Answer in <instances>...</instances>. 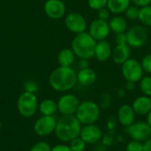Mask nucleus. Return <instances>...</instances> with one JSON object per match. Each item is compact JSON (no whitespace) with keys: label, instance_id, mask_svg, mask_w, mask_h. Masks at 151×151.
Instances as JSON below:
<instances>
[{"label":"nucleus","instance_id":"obj_24","mask_svg":"<svg viewBox=\"0 0 151 151\" xmlns=\"http://www.w3.org/2000/svg\"><path fill=\"white\" fill-rule=\"evenodd\" d=\"M138 19L144 27H151V5L140 7Z\"/></svg>","mask_w":151,"mask_h":151},{"label":"nucleus","instance_id":"obj_21","mask_svg":"<svg viewBox=\"0 0 151 151\" xmlns=\"http://www.w3.org/2000/svg\"><path fill=\"white\" fill-rule=\"evenodd\" d=\"M131 0H108L107 8L111 13L115 15H120L125 13L127 9L131 5Z\"/></svg>","mask_w":151,"mask_h":151},{"label":"nucleus","instance_id":"obj_19","mask_svg":"<svg viewBox=\"0 0 151 151\" xmlns=\"http://www.w3.org/2000/svg\"><path fill=\"white\" fill-rule=\"evenodd\" d=\"M96 73L90 67L80 69V71L77 73V82L83 87L92 86L96 82Z\"/></svg>","mask_w":151,"mask_h":151},{"label":"nucleus","instance_id":"obj_27","mask_svg":"<svg viewBox=\"0 0 151 151\" xmlns=\"http://www.w3.org/2000/svg\"><path fill=\"white\" fill-rule=\"evenodd\" d=\"M139 10H140V7L134 5H134H130L127 9V11L125 12V15L130 20L138 19V17H139Z\"/></svg>","mask_w":151,"mask_h":151},{"label":"nucleus","instance_id":"obj_29","mask_svg":"<svg viewBox=\"0 0 151 151\" xmlns=\"http://www.w3.org/2000/svg\"><path fill=\"white\" fill-rule=\"evenodd\" d=\"M126 151H143V142L132 140L127 143Z\"/></svg>","mask_w":151,"mask_h":151},{"label":"nucleus","instance_id":"obj_18","mask_svg":"<svg viewBox=\"0 0 151 151\" xmlns=\"http://www.w3.org/2000/svg\"><path fill=\"white\" fill-rule=\"evenodd\" d=\"M132 107L136 115H148L151 111V97L144 95L136 97L133 102Z\"/></svg>","mask_w":151,"mask_h":151},{"label":"nucleus","instance_id":"obj_32","mask_svg":"<svg viewBox=\"0 0 151 151\" xmlns=\"http://www.w3.org/2000/svg\"><path fill=\"white\" fill-rule=\"evenodd\" d=\"M111 13L107 7L102 8V9L97 11V18L100 19H103V20L108 21L109 19H111Z\"/></svg>","mask_w":151,"mask_h":151},{"label":"nucleus","instance_id":"obj_42","mask_svg":"<svg viewBox=\"0 0 151 151\" xmlns=\"http://www.w3.org/2000/svg\"><path fill=\"white\" fill-rule=\"evenodd\" d=\"M150 50H151V42H150Z\"/></svg>","mask_w":151,"mask_h":151},{"label":"nucleus","instance_id":"obj_34","mask_svg":"<svg viewBox=\"0 0 151 151\" xmlns=\"http://www.w3.org/2000/svg\"><path fill=\"white\" fill-rule=\"evenodd\" d=\"M116 43L117 44H127V33H121L116 35L115 38Z\"/></svg>","mask_w":151,"mask_h":151},{"label":"nucleus","instance_id":"obj_13","mask_svg":"<svg viewBox=\"0 0 151 151\" xmlns=\"http://www.w3.org/2000/svg\"><path fill=\"white\" fill-rule=\"evenodd\" d=\"M80 137L87 144H96L103 137V132L99 127L95 124L85 125L81 127Z\"/></svg>","mask_w":151,"mask_h":151},{"label":"nucleus","instance_id":"obj_14","mask_svg":"<svg viewBox=\"0 0 151 151\" xmlns=\"http://www.w3.org/2000/svg\"><path fill=\"white\" fill-rule=\"evenodd\" d=\"M44 12L50 19H59L65 16L66 7L63 0H47L44 4Z\"/></svg>","mask_w":151,"mask_h":151},{"label":"nucleus","instance_id":"obj_8","mask_svg":"<svg viewBox=\"0 0 151 151\" xmlns=\"http://www.w3.org/2000/svg\"><path fill=\"white\" fill-rule=\"evenodd\" d=\"M126 132L133 140L142 142H144L151 137V127L144 121L134 122L131 126L126 127Z\"/></svg>","mask_w":151,"mask_h":151},{"label":"nucleus","instance_id":"obj_38","mask_svg":"<svg viewBox=\"0 0 151 151\" xmlns=\"http://www.w3.org/2000/svg\"><path fill=\"white\" fill-rule=\"evenodd\" d=\"M143 151H151V137L143 142Z\"/></svg>","mask_w":151,"mask_h":151},{"label":"nucleus","instance_id":"obj_33","mask_svg":"<svg viewBox=\"0 0 151 151\" xmlns=\"http://www.w3.org/2000/svg\"><path fill=\"white\" fill-rule=\"evenodd\" d=\"M24 88L26 92H29V93H33L35 94L37 89H38V85L36 82L33 81H28L25 83L24 85Z\"/></svg>","mask_w":151,"mask_h":151},{"label":"nucleus","instance_id":"obj_31","mask_svg":"<svg viewBox=\"0 0 151 151\" xmlns=\"http://www.w3.org/2000/svg\"><path fill=\"white\" fill-rule=\"evenodd\" d=\"M142 69L145 73L151 74V53L147 54L143 57V58L141 61Z\"/></svg>","mask_w":151,"mask_h":151},{"label":"nucleus","instance_id":"obj_7","mask_svg":"<svg viewBox=\"0 0 151 151\" xmlns=\"http://www.w3.org/2000/svg\"><path fill=\"white\" fill-rule=\"evenodd\" d=\"M127 44L131 48H141L148 41L149 32L143 25H135L127 32Z\"/></svg>","mask_w":151,"mask_h":151},{"label":"nucleus","instance_id":"obj_22","mask_svg":"<svg viewBox=\"0 0 151 151\" xmlns=\"http://www.w3.org/2000/svg\"><path fill=\"white\" fill-rule=\"evenodd\" d=\"M38 110L42 116H54L58 111V104L52 99H44L39 104Z\"/></svg>","mask_w":151,"mask_h":151},{"label":"nucleus","instance_id":"obj_16","mask_svg":"<svg viewBox=\"0 0 151 151\" xmlns=\"http://www.w3.org/2000/svg\"><path fill=\"white\" fill-rule=\"evenodd\" d=\"M131 47L128 44H117L112 49L111 58L115 64L123 65L131 58Z\"/></svg>","mask_w":151,"mask_h":151},{"label":"nucleus","instance_id":"obj_26","mask_svg":"<svg viewBox=\"0 0 151 151\" xmlns=\"http://www.w3.org/2000/svg\"><path fill=\"white\" fill-rule=\"evenodd\" d=\"M87 143L79 136L69 142V147L73 151H84L86 150Z\"/></svg>","mask_w":151,"mask_h":151},{"label":"nucleus","instance_id":"obj_30","mask_svg":"<svg viewBox=\"0 0 151 151\" xmlns=\"http://www.w3.org/2000/svg\"><path fill=\"white\" fill-rule=\"evenodd\" d=\"M50 145L46 142H38L34 144L30 151H51Z\"/></svg>","mask_w":151,"mask_h":151},{"label":"nucleus","instance_id":"obj_28","mask_svg":"<svg viewBox=\"0 0 151 151\" xmlns=\"http://www.w3.org/2000/svg\"><path fill=\"white\" fill-rule=\"evenodd\" d=\"M88 5L90 9L98 11L102 8H104L107 6L108 0H87Z\"/></svg>","mask_w":151,"mask_h":151},{"label":"nucleus","instance_id":"obj_1","mask_svg":"<svg viewBox=\"0 0 151 151\" xmlns=\"http://www.w3.org/2000/svg\"><path fill=\"white\" fill-rule=\"evenodd\" d=\"M50 87L58 92L69 91L77 83V73L72 66H58L50 75Z\"/></svg>","mask_w":151,"mask_h":151},{"label":"nucleus","instance_id":"obj_25","mask_svg":"<svg viewBox=\"0 0 151 151\" xmlns=\"http://www.w3.org/2000/svg\"><path fill=\"white\" fill-rule=\"evenodd\" d=\"M140 82V89L144 96L151 97V76H143Z\"/></svg>","mask_w":151,"mask_h":151},{"label":"nucleus","instance_id":"obj_36","mask_svg":"<svg viewBox=\"0 0 151 151\" xmlns=\"http://www.w3.org/2000/svg\"><path fill=\"white\" fill-rule=\"evenodd\" d=\"M131 2L138 7H143L151 4V0H131Z\"/></svg>","mask_w":151,"mask_h":151},{"label":"nucleus","instance_id":"obj_2","mask_svg":"<svg viewBox=\"0 0 151 151\" xmlns=\"http://www.w3.org/2000/svg\"><path fill=\"white\" fill-rule=\"evenodd\" d=\"M82 125L75 115H62L57 120L55 134L62 142H70L80 136Z\"/></svg>","mask_w":151,"mask_h":151},{"label":"nucleus","instance_id":"obj_9","mask_svg":"<svg viewBox=\"0 0 151 151\" xmlns=\"http://www.w3.org/2000/svg\"><path fill=\"white\" fill-rule=\"evenodd\" d=\"M57 104L58 111L62 115H74L81 103L75 95L65 94L58 99Z\"/></svg>","mask_w":151,"mask_h":151},{"label":"nucleus","instance_id":"obj_37","mask_svg":"<svg viewBox=\"0 0 151 151\" xmlns=\"http://www.w3.org/2000/svg\"><path fill=\"white\" fill-rule=\"evenodd\" d=\"M78 67H79L80 69H84V68H88V67H89L88 59L80 58V61L78 62Z\"/></svg>","mask_w":151,"mask_h":151},{"label":"nucleus","instance_id":"obj_17","mask_svg":"<svg viewBox=\"0 0 151 151\" xmlns=\"http://www.w3.org/2000/svg\"><path fill=\"white\" fill-rule=\"evenodd\" d=\"M112 48L111 43L106 41H99L96 42V49H95V58L99 62H105L111 58Z\"/></svg>","mask_w":151,"mask_h":151},{"label":"nucleus","instance_id":"obj_39","mask_svg":"<svg viewBox=\"0 0 151 151\" xmlns=\"http://www.w3.org/2000/svg\"><path fill=\"white\" fill-rule=\"evenodd\" d=\"M127 90H134L135 88V83L134 82H130V81H127Z\"/></svg>","mask_w":151,"mask_h":151},{"label":"nucleus","instance_id":"obj_15","mask_svg":"<svg viewBox=\"0 0 151 151\" xmlns=\"http://www.w3.org/2000/svg\"><path fill=\"white\" fill-rule=\"evenodd\" d=\"M135 115L132 105L129 104H123L118 110L119 122L124 127H127L134 123Z\"/></svg>","mask_w":151,"mask_h":151},{"label":"nucleus","instance_id":"obj_6","mask_svg":"<svg viewBox=\"0 0 151 151\" xmlns=\"http://www.w3.org/2000/svg\"><path fill=\"white\" fill-rule=\"evenodd\" d=\"M121 73L124 79L130 82H139L143 77V69L141 62L135 58H130L121 65Z\"/></svg>","mask_w":151,"mask_h":151},{"label":"nucleus","instance_id":"obj_40","mask_svg":"<svg viewBox=\"0 0 151 151\" xmlns=\"http://www.w3.org/2000/svg\"><path fill=\"white\" fill-rule=\"evenodd\" d=\"M146 122L148 123V125L151 127V111L148 113V115H147V121Z\"/></svg>","mask_w":151,"mask_h":151},{"label":"nucleus","instance_id":"obj_3","mask_svg":"<svg viewBox=\"0 0 151 151\" xmlns=\"http://www.w3.org/2000/svg\"><path fill=\"white\" fill-rule=\"evenodd\" d=\"M96 41L88 32H83L74 36L72 41L71 49L79 58L90 59L95 56Z\"/></svg>","mask_w":151,"mask_h":151},{"label":"nucleus","instance_id":"obj_11","mask_svg":"<svg viewBox=\"0 0 151 151\" xmlns=\"http://www.w3.org/2000/svg\"><path fill=\"white\" fill-rule=\"evenodd\" d=\"M88 33L96 42L106 40L111 33L109 22L98 18L95 19L88 27Z\"/></svg>","mask_w":151,"mask_h":151},{"label":"nucleus","instance_id":"obj_10","mask_svg":"<svg viewBox=\"0 0 151 151\" xmlns=\"http://www.w3.org/2000/svg\"><path fill=\"white\" fill-rule=\"evenodd\" d=\"M65 24L70 32L76 35L86 32L88 27L86 19L83 17V15L75 12H70L66 15L65 19Z\"/></svg>","mask_w":151,"mask_h":151},{"label":"nucleus","instance_id":"obj_20","mask_svg":"<svg viewBox=\"0 0 151 151\" xmlns=\"http://www.w3.org/2000/svg\"><path fill=\"white\" fill-rule=\"evenodd\" d=\"M109 26L111 32L114 33L115 35L125 33L127 28V19L121 15H115L110 19Z\"/></svg>","mask_w":151,"mask_h":151},{"label":"nucleus","instance_id":"obj_35","mask_svg":"<svg viewBox=\"0 0 151 151\" xmlns=\"http://www.w3.org/2000/svg\"><path fill=\"white\" fill-rule=\"evenodd\" d=\"M51 151H73L71 150V148L69 147V145H65V144H58L56 146H54Z\"/></svg>","mask_w":151,"mask_h":151},{"label":"nucleus","instance_id":"obj_4","mask_svg":"<svg viewBox=\"0 0 151 151\" xmlns=\"http://www.w3.org/2000/svg\"><path fill=\"white\" fill-rule=\"evenodd\" d=\"M100 114L101 109L99 105L94 101L86 100L80 104L74 115L81 124L85 126L95 124L100 118Z\"/></svg>","mask_w":151,"mask_h":151},{"label":"nucleus","instance_id":"obj_41","mask_svg":"<svg viewBox=\"0 0 151 151\" xmlns=\"http://www.w3.org/2000/svg\"><path fill=\"white\" fill-rule=\"evenodd\" d=\"M1 127H2V123H1V120H0V129H1Z\"/></svg>","mask_w":151,"mask_h":151},{"label":"nucleus","instance_id":"obj_23","mask_svg":"<svg viewBox=\"0 0 151 151\" xmlns=\"http://www.w3.org/2000/svg\"><path fill=\"white\" fill-rule=\"evenodd\" d=\"M75 54L72 49H63L58 55V62L60 66H72L75 61Z\"/></svg>","mask_w":151,"mask_h":151},{"label":"nucleus","instance_id":"obj_12","mask_svg":"<svg viewBox=\"0 0 151 151\" xmlns=\"http://www.w3.org/2000/svg\"><path fill=\"white\" fill-rule=\"evenodd\" d=\"M57 119L54 116H42L35 123V132L39 136H48L55 132Z\"/></svg>","mask_w":151,"mask_h":151},{"label":"nucleus","instance_id":"obj_5","mask_svg":"<svg viewBox=\"0 0 151 151\" xmlns=\"http://www.w3.org/2000/svg\"><path fill=\"white\" fill-rule=\"evenodd\" d=\"M38 100L33 93H22L17 101V109L19 113L25 118L33 117L38 110Z\"/></svg>","mask_w":151,"mask_h":151}]
</instances>
